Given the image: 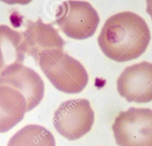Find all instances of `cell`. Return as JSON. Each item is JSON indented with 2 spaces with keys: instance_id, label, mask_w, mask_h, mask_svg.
Masks as SVG:
<instances>
[{
  "instance_id": "6da1fadb",
  "label": "cell",
  "mask_w": 152,
  "mask_h": 146,
  "mask_svg": "<svg viewBox=\"0 0 152 146\" xmlns=\"http://www.w3.org/2000/svg\"><path fill=\"white\" fill-rule=\"evenodd\" d=\"M150 39V31L145 21L135 12L124 11L106 21L97 41L107 57L122 62L142 55Z\"/></svg>"
},
{
  "instance_id": "7a4b0ae2",
  "label": "cell",
  "mask_w": 152,
  "mask_h": 146,
  "mask_svg": "<svg viewBox=\"0 0 152 146\" xmlns=\"http://www.w3.org/2000/svg\"><path fill=\"white\" fill-rule=\"evenodd\" d=\"M38 65L53 85L64 93H78L88 83V75L85 68L64 50H45Z\"/></svg>"
},
{
  "instance_id": "3957f363",
  "label": "cell",
  "mask_w": 152,
  "mask_h": 146,
  "mask_svg": "<svg viewBox=\"0 0 152 146\" xmlns=\"http://www.w3.org/2000/svg\"><path fill=\"white\" fill-rule=\"evenodd\" d=\"M112 130L119 146H152V110L132 107L120 112Z\"/></svg>"
},
{
  "instance_id": "277c9868",
  "label": "cell",
  "mask_w": 152,
  "mask_h": 146,
  "mask_svg": "<svg viewBox=\"0 0 152 146\" xmlns=\"http://www.w3.org/2000/svg\"><path fill=\"white\" fill-rule=\"evenodd\" d=\"M55 21L68 37L83 40L94 34L100 18L89 2L67 0L58 6Z\"/></svg>"
},
{
  "instance_id": "5b68a950",
  "label": "cell",
  "mask_w": 152,
  "mask_h": 146,
  "mask_svg": "<svg viewBox=\"0 0 152 146\" xmlns=\"http://www.w3.org/2000/svg\"><path fill=\"white\" fill-rule=\"evenodd\" d=\"M94 121V112L86 99L63 101L55 112L53 118L56 131L70 141L79 139L88 133Z\"/></svg>"
},
{
  "instance_id": "8992f818",
  "label": "cell",
  "mask_w": 152,
  "mask_h": 146,
  "mask_svg": "<svg viewBox=\"0 0 152 146\" xmlns=\"http://www.w3.org/2000/svg\"><path fill=\"white\" fill-rule=\"evenodd\" d=\"M0 85L12 87L24 97L26 112L38 106L44 97L45 84L41 77L23 64H13L2 71L0 73Z\"/></svg>"
},
{
  "instance_id": "52a82bcc",
  "label": "cell",
  "mask_w": 152,
  "mask_h": 146,
  "mask_svg": "<svg viewBox=\"0 0 152 146\" xmlns=\"http://www.w3.org/2000/svg\"><path fill=\"white\" fill-rule=\"evenodd\" d=\"M117 90L129 102L152 101V63L146 61L126 67L117 80Z\"/></svg>"
},
{
  "instance_id": "ba28073f",
  "label": "cell",
  "mask_w": 152,
  "mask_h": 146,
  "mask_svg": "<svg viewBox=\"0 0 152 146\" xmlns=\"http://www.w3.org/2000/svg\"><path fill=\"white\" fill-rule=\"evenodd\" d=\"M21 33L24 53L32 56L37 64L43 52L53 49L63 50L65 44L53 24L45 23L40 17L36 21H27L26 29Z\"/></svg>"
},
{
  "instance_id": "9c48e42d",
  "label": "cell",
  "mask_w": 152,
  "mask_h": 146,
  "mask_svg": "<svg viewBox=\"0 0 152 146\" xmlns=\"http://www.w3.org/2000/svg\"><path fill=\"white\" fill-rule=\"evenodd\" d=\"M27 103L17 90L0 85V133L8 132L24 117Z\"/></svg>"
},
{
  "instance_id": "30bf717a",
  "label": "cell",
  "mask_w": 152,
  "mask_h": 146,
  "mask_svg": "<svg viewBox=\"0 0 152 146\" xmlns=\"http://www.w3.org/2000/svg\"><path fill=\"white\" fill-rule=\"evenodd\" d=\"M24 59L21 32L0 25V73L11 65L23 64Z\"/></svg>"
},
{
  "instance_id": "8fae6325",
  "label": "cell",
  "mask_w": 152,
  "mask_h": 146,
  "mask_svg": "<svg viewBox=\"0 0 152 146\" xmlns=\"http://www.w3.org/2000/svg\"><path fill=\"white\" fill-rule=\"evenodd\" d=\"M7 146H56L53 134L43 126L26 125L10 139Z\"/></svg>"
},
{
  "instance_id": "7c38bea8",
  "label": "cell",
  "mask_w": 152,
  "mask_h": 146,
  "mask_svg": "<svg viewBox=\"0 0 152 146\" xmlns=\"http://www.w3.org/2000/svg\"><path fill=\"white\" fill-rule=\"evenodd\" d=\"M1 1L10 5L14 4H20V5H26L31 2L33 0H0Z\"/></svg>"
},
{
  "instance_id": "4fadbf2b",
  "label": "cell",
  "mask_w": 152,
  "mask_h": 146,
  "mask_svg": "<svg viewBox=\"0 0 152 146\" xmlns=\"http://www.w3.org/2000/svg\"><path fill=\"white\" fill-rule=\"evenodd\" d=\"M146 11L152 20V0H146Z\"/></svg>"
}]
</instances>
